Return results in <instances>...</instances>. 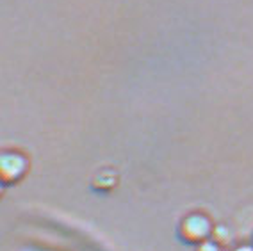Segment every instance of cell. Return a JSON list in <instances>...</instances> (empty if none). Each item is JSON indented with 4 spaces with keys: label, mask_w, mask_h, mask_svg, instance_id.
Here are the masks:
<instances>
[{
    "label": "cell",
    "mask_w": 253,
    "mask_h": 251,
    "mask_svg": "<svg viewBox=\"0 0 253 251\" xmlns=\"http://www.w3.org/2000/svg\"><path fill=\"white\" fill-rule=\"evenodd\" d=\"M195 251H228V250H226L223 244H219V242H216L214 239H211V241H205L204 244L196 246Z\"/></svg>",
    "instance_id": "4"
},
{
    "label": "cell",
    "mask_w": 253,
    "mask_h": 251,
    "mask_svg": "<svg viewBox=\"0 0 253 251\" xmlns=\"http://www.w3.org/2000/svg\"><path fill=\"white\" fill-rule=\"evenodd\" d=\"M29 167H31V162H29L27 155H23L22 152H16V150H5L0 157L2 185L11 187V185L20 184L29 173Z\"/></svg>",
    "instance_id": "2"
},
{
    "label": "cell",
    "mask_w": 253,
    "mask_h": 251,
    "mask_svg": "<svg viewBox=\"0 0 253 251\" xmlns=\"http://www.w3.org/2000/svg\"><path fill=\"white\" fill-rule=\"evenodd\" d=\"M118 185V176L113 171H100L98 175L93 178V189L98 193H109Z\"/></svg>",
    "instance_id": "3"
},
{
    "label": "cell",
    "mask_w": 253,
    "mask_h": 251,
    "mask_svg": "<svg viewBox=\"0 0 253 251\" xmlns=\"http://www.w3.org/2000/svg\"><path fill=\"white\" fill-rule=\"evenodd\" d=\"M252 239H253V233H252Z\"/></svg>",
    "instance_id": "6"
},
{
    "label": "cell",
    "mask_w": 253,
    "mask_h": 251,
    "mask_svg": "<svg viewBox=\"0 0 253 251\" xmlns=\"http://www.w3.org/2000/svg\"><path fill=\"white\" fill-rule=\"evenodd\" d=\"M214 228L216 224L205 212H191L184 215L178 223V237L182 242L196 248L212 239Z\"/></svg>",
    "instance_id": "1"
},
{
    "label": "cell",
    "mask_w": 253,
    "mask_h": 251,
    "mask_svg": "<svg viewBox=\"0 0 253 251\" xmlns=\"http://www.w3.org/2000/svg\"><path fill=\"white\" fill-rule=\"evenodd\" d=\"M232 251H253V242L252 244H239V246H235Z\"/></svg>",
    "instance_id": "5"
}]
</instances>
